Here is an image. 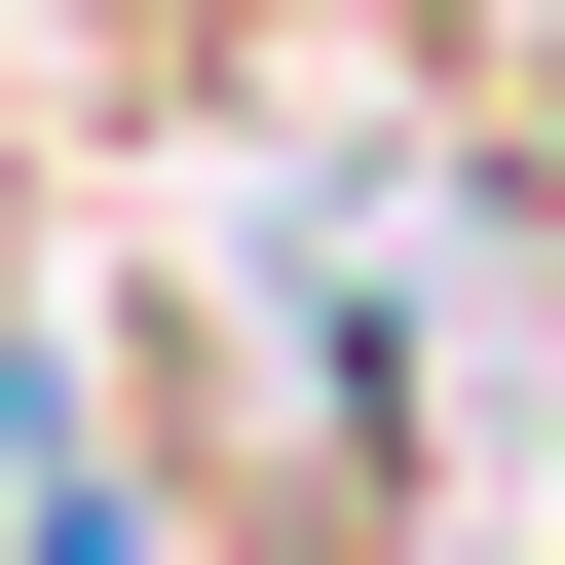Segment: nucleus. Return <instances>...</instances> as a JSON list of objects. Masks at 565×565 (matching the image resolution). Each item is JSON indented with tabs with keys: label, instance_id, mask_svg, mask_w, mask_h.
I'll list each match as a JSON object with an SVG mask.
<instances>
[{
	"label": "nucleus",
	"instance_id": "obj_1",
	"mask_svg": "<svg viewBox=\"0 0 565 565\" xmlns=\"http://www.w3.org/2000/svg\"><path fill=\"white\" fill-rule=\"evenodd\" d=\"M0 565H189L151 527V452H114V377H76V302L0 264Z\"/></svg>",
	"mask_w": 565,
	"mask_h": 565
}]
</instances>
